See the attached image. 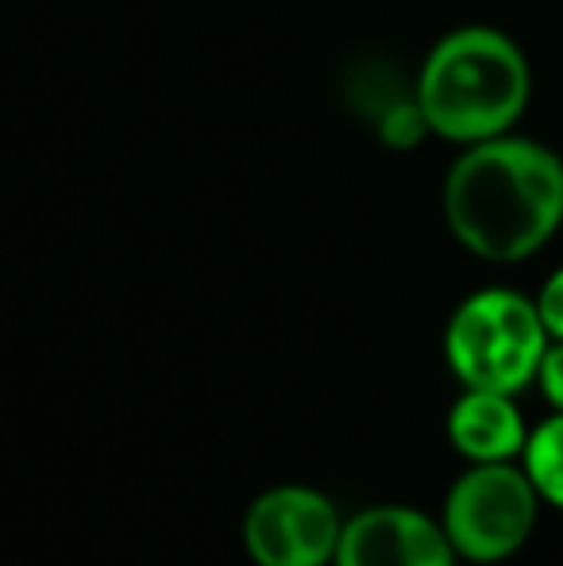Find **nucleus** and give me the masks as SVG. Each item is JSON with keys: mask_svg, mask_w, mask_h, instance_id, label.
Segmentation results:
<instances>
[{"mask_svg": "<svg viewBox=\"0 0 563 566\" xmlns=\"http://www.w3.org/2000/svg\"><path fill=\"white\" fill-rule=\"evenodd\" d=\"M340 532L336 505L309 485H274L243 516V547L259 566H329Z\"/></svg>", "mask_w": 563, "mask_h": 566, "instance_id": "obj_5", "label": "nucleus"}, {"mask_svg": "<svg viewBox=\"0 0 563 566\" xmlns=\"http://www.w3.org/2000/svg\"><path fill=\"white\" fill-rule=\"evenodd\" d=\"M533 301H536V313H541L544 328H549V339L563 343V266L544 277L541 293H536Z\"/></svg>", "mask_w": 563, "mask_h": 566, "instance_id": "obj_10", "label": "nucleus"}, {"mask_svg": "<svg viewBox=\"0 0 563 566\" xmlns=\"http://www.w3.org/2000/svg\"><path fill=\"white\" fill-rule=\"evenodd\" d=\"M536 386H541L544 401L556 412H563V343L552 339L549 350L541 358V370H536Z\"/></svg>", "mask_w": 563, "mask_h": 566, "instance_id": "obj_11", "label": "nucleus"}, {"mask_svg": "<svg viewBox=\"0 0 563 566\" xmlns=\"http://www.w3.org/2000/svg\"><path fill=\"white\" fill-rule=\"evenodd\" d=\"M448 440L467 462H521L529 424L513 394L463 389L448 412Z\"/></svg>", "mask_w": 563, "mask_h": 566, "instance_id": "obj_7", "label": "nucleus"}, {"mask_svg": "<svg viewBox=\"0 0 563 566\" xmlns=\"http://www.w3.org/2000/svg\"><path fill=\"white\" fill-rule=\"evenodd\" d=\"M414 97L428 132L471 147L521 124L533 97V66L518 39L502 28L463 23L436 39L425 54Z\"/></svg>", "mask_w": 563, "mask_h": 566, "instance_id": "obj_2", "label": "nucleus"}, {"mask_svg": "<svg viewBox=\"0 0 563 566\" xmlns=\"http://www.w3.org/2000/svg\"><path fill=\"white\" fill-rule=\"evenodd\" d=\"M541 505L521 462H471L451 482L440 524L459 559L502 563L529 544Z\"/></svg>", "mask_w": 563, "mask_h": 566, "instance_id": "obj_4", "label": "nucleus"}, {"mask_svg": "<svg viewBox=\"0 0 563 566\" xmlns=\"http://www.w3.org/2000/svg\"><path fill=\"white\" fill-rule=\"evenodd\" d=\"M521 467H525L533 490L541 493L544 505L563 513V412H552L536 428H529V443L521 451Z\"/></svg>", "mask_w": 563, "mask_h": 566, "instance_id": "obj_8", "label": "nucleus"}, {"mask_svg": "<svg viewBox=\"0 0 563 566\" xmlns=\"http://www.w3.org/2000/svg\"><path fill=\"white\" fill-rule=\"evenodd\" d=\"M444 220L482 262H525L563 231V158L549 143L505 132L471 143L444 174Z\"/></svg>", "mask_w": 563, "mask_h": 566, "instance_id": "obj_1", "label": "nucleus"}, {"mask_svg": "<svg viewBox=\"0 0 563 566\" xmlns=\"http://www.w3.org/2000/svg\"><path fill=\"white\" fill-rule=\"evenodd\" d=\"M378 135H383L390 147H417L425 135H432V132H428V119H425L414 93H409V97H402V101H394V105L386 108L383 124H378Z\"/></svg>", "mask_w": 563, "mask_h": 566, "instance_id": "obj_9", "label": "nucleus"}, {"mask_svg": "<svg viewBox=\"0 0 563 566\" xmlns=\"http://www.w3.org/2000/svg\"><path fill=\"white\" fill-rule=\"evenodd\" d=\"M549 343V328L533 297L490 285L456 305L444 328V358L463 389H494L518 397L536 381Z\"/></svg>", "mask_w": 563, "mask_h": 566, "instance_id": "obj_3", "label": "nucleus"}, {"mask_svg": "<svg viewBox=\"0 0 563 566\" xmlns=\"http://www.w3.org/2000/svg\"><path fill=\"white\" fill-rule=\"evenodd\" d=\"M440 521L409 505H371L344 521L336 566H456Z\"/></svg>", "mask_w": 563, "mask_h": 566, "instance_id": "obj_6", "label": "nucleus"}]
</instances>
